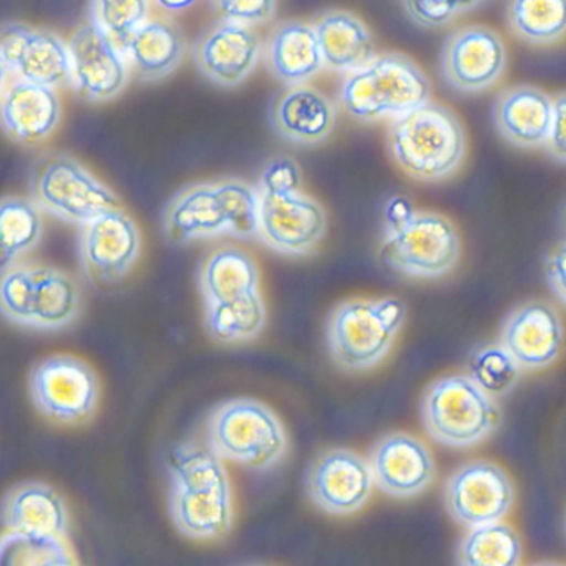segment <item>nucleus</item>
<instances>
[{"label":"nucleus","instance_id":"15","mask_svg":"<svg viewBox=\"0 0 566 566\" xmlns=\"http://www.w3.org/2000/svg\"><path fill=\"white\" fill-rule=\"evenodd\" d=\"M374 489L369 460L346 447L323 450L307 469V496L329 515H354L367 505Z\"/></svg>","mask_w":566,"mask_h":566},{"label":"nucleus","instance_id":"30","mask_svg":"<svg viewBox=\"0 0 566 566\" xmlns=\"http://www.w3.org/2000/svg\"><path fill=\"white\" fill-rule=\"evenodd\" d=\"M44 237V217L34 200L0 198V270L21 261Z\"/></svg>","mask_w":566,"mask_h":566},{"label":"nucleus","instance_id":"35","mask_svg":"<svg viewBox=\"0 0 566 566\" xmlns=\"http://www.w3.org/2000/svg\"><path fill=\"white\" fill-rule=\"evenodd\" d=\"M469 376L490 397H503L518 384L522 367L500 343L483 344L470 354Z\"/></svg>","mask_w":566,"mask_h":566},{"label":"nucleus","instance_id":"23","mask_svg":"<svg viewBox=\"0 0 566 566\" xmlns=\"http://www.w3.org/2000/svg\"><path fill=\"white\" fill-rule=\"evenodd\" d=\"M164 233L175 244L230 234V221L217 181L181 188L165 208Z\"/></svg>","mask_w":566,"mask_h":566},{"label":"nucleus","instance_id":"18","mask_svg":"<svg viewBox=\"0 0 566 566\" xmlns=\"http://www.w3.org/2000/svg\"><path fill=\"white\" fill-rule=\"evenodd\" d=\"M0 51L18 81L59 88L71 85V54L57 34L21 22L0 25Z\"/></svg>","mask_w":566,"mask_h":566},{"label":"nucleus","instance_id":"26","mask_svg":"<svg viewBox=\"0 0 566 566\" xmlns=\"http://www.w3.org/2000/svg\"><path fill=\"white\" fill-rule=\"evenodd\" d=\"M268 72L286 85L310 84L324 71L323 52L316 29L304 21L281 22L263 48Z\"/></svg>","mask_w":566,"mask_h":566},{"label":"nucleus","instance_id":"16","mask_svg":"<svg viewBox=\"0 0 566 566\" xmlns=\"http://www.w3.org/2000/svg\"><path fill=\"white\" fill-rule=\"evenodd\" d=\"M71 87L82 101L91 104L117 98L130 81V69L122 49L88 21L69 41Z\"/></svg>","mask_w":566,"mask_h":566},{"label":"nucleus","instance_id":"20","mask_svg":"<svg viewBox=\"0 0 566 566\" xmlns=\"http://www.w3.org/2000/svg\"><path fill=\"white\" fill-rule=\"evenodd\" d=\"M500 344L522 370H542L558 360L565 344L562 317L552 304L530 301L506 316Z\"/></svg>","mask_w":566,"mask_h":566},{"label":"nucleus","instance_id":"11","mask_svg":"<svg viewBox=\"0 0 566 566\" xmlns=\"http://www.w3.org/2000/svg\"><path fill=\"white\" fill-rule=\"evenodd\" d=\"M77 247L78 260L88 280L117 284L140 260V228L124 208H115L82 224Z\"/></svg>","mask_w":566,"mask_h":566},{"label":"nucleus","instance_id":"42","mask_svg":"<svg viewBox=\"0 0 566 566\" xmlns=\"http://www.w3.org/2000/svg\"><path fill=\"white\" fill-rule=\"evenodd\" d=\"M545 276L553 296L566 306V241L546 258Z\"/></svg>","mask_w":566,"mask_h":566},{"label":"nucleus","instance_id":"40","mask_svg":"<svg viewBox=\"0 0 566 566\" xmlns=\"http://www.w3.org/2000/svg\"><path fill=\"white\" fill-rule=\"evenodd\" d=\"M402 6L407 15L426 29L447 28L460 15L453 0H402Z\"/></svg>","mask_w":566,"mask_h":566},{"label":"nucleus","instance_id":"37","mask_svg":"<svg viewBox=\"0 0 566 566\" xmlns=\"http://www.w3.org/2000/svg\"><path fill=\"white\" fill-rule=\"evenodd\" d=\"M230 221V237L241 240L258 238L260 190L240 178L217 180Z\"/></svg>","mask_w":566,"mask_h":566},{"label":"nucleus","instance_id":"6","mask_svg":"<svg viewBox=\"0 0 566 566\" xmlns=\"http://www.w3.org/2000/svg\"><path fill=\"white\" fill-rule=\"evenodd\" d=\"M207 436L221 459L254 472L273 470L290 449L286 429L276 412L248 397L227 400L213 409Z\"/></svg>","mask_w":566,"mask_h":566},{"label":"nucleus","instance_id":"38","mask_svg":"<svg viewBox=\"0 0 566 566\" xmlns=\"http://www.w3.org/2000/svg\"><path fill=\"white\" fill-rule=\"evenodd\" d=\"M208 2L218 21L234 22V24L250 25V28L266 24L277 11V0H208Z\"/></svg>","mask_w":566,"mask_h":566},{"label":"nucleus","instance_id":"12","mask_svg":"<svg viewBox=\"0 0 566 566\" xmlns=\"http://www.w3.org/2000/svg\"><path fill=\"white\" fill-rule=\"evenodd\" d=\"M515 502L509 473L490 460L463 463L447 476L443 505L447 513L465 528L500 522Z\"/></svg>","mask_w":566,"mask_h":566},{"label":"nucleus","instance_id":"17","mask_svg":"<svg viewBox=\"0 0 566 566\" xmlns=\"http://www.w3.org/2000/svg\"><path fill=\"white\" fill-rule=\"evenodd\" d=\"M263 55V41L250 25L217 21L208 25L191 49L198 72L221 88L240 87Z\"/></svg>","mask_w":566,"mask_h":566},{"label":"nucleus","instance_id":"47","mask_svg":"<svg viewBox=\"0 0 566 566\" xmlns=\"http://www.w3.org/2000/svg\"><path fill=\"white\" fill-rule=\"evenodd\" d=\"M562 231H563V237H565V241H566V207L562 213Z\"/></svg>","mask_w":566,"mask_h":566},{"label":"nucleus","instance_id":"5","mask_svg":"<svg viewBox=\"0 0 566 566\" xmlns=\"http://www.w3.org/2000/svg\"><path fill=\"white\" fill-rule=\"evenodd\" d=\"M432 97L426 72L403 54H377L369 64L347 74L339 92L344 111L363 124L396 120Z\"/></svg>","mask_w":566,"mask_h":566},{"label":"nucleus","instance_id":"13","mask_svg":"<svg viewBox=\"0 0 566 566\" xmlns=\"http://www.w3.org/2000/svg\"><path fill=\"white\" fill-rule=\"evenodd\" d=\"M327 213L303 191L260 193L258 238L284 256H307L326 237Z\"/></svg>","mask_w":566,"mask_h":566},{"label":"nucleus","instance_id":"39","mask_svg":"<svg viewBox=\"0 0 566 566\" xmlns=\"http://www.w3.org/2000/svg\"><path fill=\"white\" fill-rule=\"evenodd\" d=\"M260 193H294L303 190V171L291 157H274L266 161L258 181Z\"/></svg>","mask_w":566,"mask_h":566},{"label":"nucleus","instance_id":"22","mask_svg":"<svg viewBox=\"0 0 566 566\" xmlns=\"http://www.w3.org/2000/svg\"><path fill=\"white\" fill-rule=\"evenodd\" d=\"M62 120L57 88L18 81L0 97V128L15 144L38 147L54 135Z\"/></svg>","mask_w":566,"mask_h":566},{"label":"nucleus","instance_id":"45","mask_svg":"<svg viewBox=\"0 0 566 566\" xmlns=\"http://www.w3.org/2000/svg\"><path fill=\"white\" fill-rule=\"evenodd\" d=\"M483 2H485V0H453V4L459 9L460 15L472 12L473 9L479 8Z\"/></svg>","mask_w":566,"mask_h":566},{"label":"nucleus","instance_id":"44","mask_svg":"<svg viewBox=\"0 0 566 566\" xmlns=\"http://www.w3.org/2000/svg\"><path fill=\"white\" fill-rule=\"evenodd\" d=\"M157 8L165 12H181L193 8L198 0H151Z\"/></svg>","mask_w":566,"mask_h":566},{"label":"nucleus","instance_id":"8","mask_svg":"<svg viewBox=\"0 0 566 566\" xmlns=\"http://www.w3.org/2000/svg\"><path fill=\"white\" fill-rule=\"evenodd\" d=\"M31 195L41 210L78 228L122 208L117 193L67 154L39 158L31 175Z\"/></svg>","mask_w":566,"mask_h":566},{"label":"nucleus","instance_id":"1","mask_svg":"<svg viewBox=\"0 0 566 566\" xmlns=\"http://www.w3.org/2000/svg\"><path fill=\"white\" fill-rule=\"evenodd\" d=\"M167 467L168 510L178 532L197 542L224 538L233 528V489L217 450L190 440L171 450Z\"/></svg>","mask_w":566,"mask_h":566},{"label":"nucleus","instance_id":"2","mask_svg":"<svg viewBox=\"0 0 566 566\" xmlns=\"http://www.w3.org/2000/svg\"><path fill=\"white\" fill-rule=\"evenodd\" d=\"M394 164L417 181H442L465 160L467 135L459 117L446 105L427 102L396 118L387 132Z\"/></svg>","mask_w":566,"mask_h":566},{"label":"nucleus","instance_id":"34","mask_svg":"<svg viewBox=\"0 0 566 566\" xmlns=\"http://www.w3.org/2000/svg\"><path fill=\"white\" fill-rule=\"evenodd\" d=\"M67 536L6 530L0 535V566L77 565Z\"/></svg>","mask_w":566,"mask_h":566},{"label":"nucleus","instance_id":"4","mask_svg":"<svg viewBox=\"0 0 566 566\" xmlns=\"http://www.w3.org/2000/svg\"><path fill=\"white\" fill-rule=\"evenodd\" d=\"M406 316V304L397 297H354L337 304L326 323L334 364L347 373L379 366L392 350Z\"/></svg>","mask_w":566,"mask_h":566},{"label":"nucleus","instance_id":"19","mask_svg":"<svg viewBox=\"0 0 566 566\" xmlns=\"http://www.w3.org/2000/svg\"><path fill=\"white\" fill-rule=\"evenodd\" d=\"M367 460L374 485L392 499H413L426 492L436 479L432 452L412 433H386L374 443Z\"/></svg>","mask_w":566,"mask_h":566},{"label":"nucleus","instance_id":"10","mask_svg":"<svg viewBox=\"0 0 566 566\" xmlns=\"http://www.w3.org/2000/svg\"><path fill=\"white\" fill-rule=\"evenodd\" d=\"M29 394L38 412L55 426H85L97 412L101 380L81 357L52 354L32 366Z\"/></svg>","mask_w":566,"mask_h":566},{"label":"nucleus","instance_id":"32","mask_svg":"<svg viewBox=\"0 0 566 566\" xmlns=\"http://www.w3.org/2000/svg\"><path fill=\"white\" fill-rule=\"evenodd\" d=\"M506 24L530 45L558 44L566 38V0H506Z\"/></svg>","mask_w":566,"mask_h":566},{"label":"nucleus","instance_id":"28","mask_svg":"<svg viewBox=\"0 0 566 566\" xmlns=\"http://www.w3.org/2000/svg\"><path fill=\"white\" fill-rule=\"evenodd\" d=\"M313 25L327 71L350 74L377 55L373 32L353 12L333 9L317 15Z\"/></svg>","mask_w":566,"mask_h":566},{"label":"nucleus","instance_id":"27","mask_svg":"<svg viewBox=\"0 0 566 566\" xmlns=\"http://www.w3.org/2000/svg\"><path fill=\"white\" fill-rule=\"evenodd\" d=\"M0 520L8 530L67 536L71 513L64 496L44 482L12 486L0 503Z\"/></svg>","mask_w":566,"mask_h":566},{"label":"nucleus","instance_id":"31","mask_svg":"<svg viewBox=\"0 0 566 566\" xmlns=\"http://www.w3.org/2000/svg\"><path fill=\"white\" fill-rule=\"evenodd\" d=\"M268 311L260 291L224 303L205 304V327L220 344L256 339L266 327Z\"/></svg>","mask_w":566,"mask_h":566},{"label":"nucleus","instance_id":"41","mask_svg":"<svg viewBox=\"0 0 566 566\" xmlns=\"http://www.w3.org/2000/svg\"><path fill=\"white\" fill-rule=\"evenodd\" d=\"M546 151L559 164H566V91L553 97V120Z\"/></svg>","mask_w":566,"mask_h":566},{"label":"nucleus","instance_id":"9","mask_svg":"<svg viewBox=\"0 0 566 566\" xmlns=\"http://www.w3.org/2000/svg\"><path fill=\"white\" fill-rule=\"evenodd\" d=\"M462 241L455 224L436 211L413 213L402 227L386 230L379 256L389 270L416 280H439L455 270Z\"/></svg>","mask_w":566,"mask_h":566},{"label":"nucleus","instance_id":"36","mask_svg":"<svg viewBox=\"0 0 566 566\" xmlns=\"http://www.w3.org/2000/svg\"><path fill=\"white\" fill-rule=\"evenodd\" d=\"M151 0H91V21L118 48L150 19Z\"/></svg>","mask_w":566,"mask_h":566},{"label":"nucleus","instance_id":"14","mask_svg":"<svg viewBox=\"0 0 566 566\" xmlns=\"http://www.w3.org/2000/svg\"><path fill=\"white\" fill-rule=\"evenodd\" d=\"M509 57L502 35L486 25H463L443 42L440 67L447 84L460 94H482L495 87Z\"/></svg>","mask_w":566,"mask_h":566},{"label":"nucleus","instance_id":"29","mask_svg":"<svg viewBox=\"0 0 566 566\" xmlns=\"http://www.w3.org/2000/svg\"><path fill=\"white\" fill-rule=\"evenodd\" d=\"M205 304L224 303L260 291L256 261L241 248L224 247L205 258L198 271Z\"/></svg>","mask_w":566,"mask_h":566},{"label":"nucleus","instance_id":"24","mask_svg":"<svg viewBox=\"0 0 566 566\" xmlns=\"http://www.w3.org/2000/svg\"><path fill=\"white\" fill-rule=\"evenodd\" d=\"M553 97L535 85L520 84L500 92L493 104V124L513 147L539 148L548 140Z\"/></svg>","mask_w":566,"mask_h":566},{"label":"nucleus","instance_id":"3","mask_svg":"<svg viewBox=\"0 0 566 566\" xmlns=\"http://www.w3.org/2000/svg\"><path fill=\"white\" fill-rule=\"evenodd\" d=\"M82 310L81 286L61 268L18 261L0 270V316L15 326L61 331L77 323Z\"/></svg>","mask_w":566,"mask_h":566},{"label":"nucleus","instance_id":"43","mask_svg":"<svg viewBox=\"0 0 566 566\" xmlns=\"http://www.w3.org/2000/svg\"><path fill=\"white\" fill-rule=\"evenodd\" d=\"M416 207L412 201L402 195H396V197L389 198L384 208V221H386V230H392V228L402 227L403 223L410 220L416 213Z\"/></svg>","mask_w":566,"mask_h":566},{"label":"nucleus","instance_id":"46","mask_svg":"<svg viewBox=\"0 0 566 566\" xmlns=\"http://www.w3.org/2000/svg\"><path fill=\"white\" fill-rule=\"evenodd\" d=\"M9 74H11V72H9L8 62H6L4 54L0 51V97L4 94Z\"/></svg>","mask_w":566,"mask_h":566},{"label":"nucleus","instance_id":"25","mask_svg":"<svg viewBox=\"0 0 566 566\" xmlns=\"http://www.w3.org/2000/svg\"><path fill=\"white\" fill-rule=\"evenodd\" d=\"M130 74L140 82L165 81L178 71L188 54V41L178 22L150 18L122 49Z\"/></svg>","mask_w":566,"mask_h":566},{"label":"nucleus","instance_id":"33","mask_svg":"<svg viewBox=\"0 0 566 566\" xmlns=\"http://www.w3.org/2000/svg\"><path fill=\"white\" fill-rule=\"evenodd\" d=\"M522 539L509 523L473 526L457 546V563L463 566H515L522 559Z\"/></svg>","mask_w":566,"mask_h":566},{"label":"nucleus","instance_id":"7","mask_svg":"<svg viewBox=\"0 0 566 566\" xmlns=\"http://www.w3.org/2000/svg\"><path fill=\"white\" fill-rule=\"evenodd\" d=\"M423 429L450 449H470L489 439L500 423L495 399L469 374H450L427 387L420 403Z\"/></svg>","mask_w":566,"mask_h":566},{"label":"nucleus","instance_id":"21","mask_svg":"<svg viewBox=\"0 0 566 566\" xmlns=\"http://www.w3.org/2000/svg\"><path fill=\"white\" fill-rule=\"evenodd\" d=\"M271 125L283 140L300 147L324 144L337 124V107L310 84L286 85L270 108Z\"/></svg>","mask_w":566,"mask_h":566}]
</instances>
